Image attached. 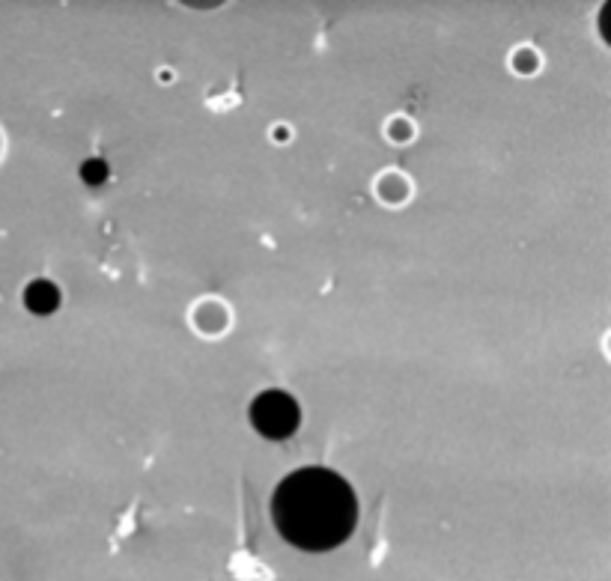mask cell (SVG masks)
Returning <instances> with one entry per match:
<instances>
[{"mask_svg": "<svg viewBox=\"0 0 611 581\" xmlns=\"http://www.w3.org/2000/svg\"><path fill=\"white\" fill-rule=\"evenodd\" d=\"M275 531L302 552H331L358 528V498L346 477L307 465L287 474L269 501Z\"/></svg>", "mask_w": 611, "mask_h": 581, "instance_id": "obj_1", "label": "cell"}, {"mask_svg": "<svg viewBox=\"0 0 611 581\" xmlns=\"http://www.w3.org/2000/svg\"><path fill=\"white\" fill-rule=\"evenodd\" d=\"M251 427L269 441H287L302 424V409L287 391H263L251 403Z\"/></svg>", "mask_w": 611, "mask_h": 581, "instance_id": "obj_2", "label": "cell"}, {"mask_svg": "<svg viewBox=\"0 0 611 581\" xmlns=\"http://www.w3.org/2000/svg\"><path fill=\"white\" fill-rule=\"evenodd\" d=\"M24 301H27V310L45 316V313H54V310H57L60 292H57L54 284H48V281H33V284L27 287V292H24Z\"/></svg>", "mask_w": 611, "mask_h": 581, "instance_id": "obj_3", "label": "cell"}, {"mask_svg": "<svg viewBox=\"0 0 611 581\" xmlns=\"http://www.w3.org/2000/svg\"><path fill=\"white\" fill-rule=\"evenodd\" d=\"M81 176L90 182V185H99V182H105V176H108V167H105V161H99V158H93V161H87L84 167H81Z\"/></svg>", "mask_w": 611, "mask_h": 581, "instance_id": "obj_4", "label": "cell"}]
</instances>
